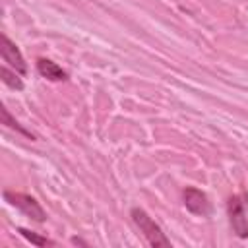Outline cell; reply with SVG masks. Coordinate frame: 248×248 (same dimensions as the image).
I'll use <instances>...</instances> for the list:
<instances>
[{
	"label": "cell",
	"instance_id": "cell-7",
	"mask_svg": "<svg viewBox=\"0 0 248 248\" xmlns=\"http://www.w3.org/2000/svg\"><path fill=\"white\" fill-rule=\"evenodd\" d=\"M0 116H2V124H4V126H8V128L16 130L17 134L25 136L27 140H35V134H33V132H29L27 128H23V126H21V124H19V122L10 114V110H8L6 107H2V108H0Z\"/></svg>",
	"mask_w": 248,
	"mask_h": 248
},
{
	"label": "cell",
	"instance_id": "cell-5",
	"mask_svg": "<svg viewBox=\"0 0 248 248\" xmlns=\"http://www.w3.org/2000/svg\"><path fill=\"white\" fill-rule=\"evenodd\" d=\"M0 52H2L4 62H8L10 66H14V70H16L17 74L23 76V74L27 72V62H25L21 50L17 48L16 43L10 41V37H8L6 33H2V37H0Z\"/></svg>",
	"mask_w": 248,
	"mask_h": 248
},
{
	"label": "cell",
	"instance_id": "cell-1",
	"mask_svg": "<svg viewBox=\"0 0 248 248\" xmlns=\"http://www.w3.org/2000/svg\"><path fill=\"white\" fill-rule=\"evenodd\" d=\"M130 215H132L134 223L138 225L140 232H141V234L145 236V240L149 242V246H153V248H170V240L165 236L163 229H161L141 207H132Z\"/></svg>",
	"mask_w": 248,
	"mask_h": 248
},
{
	"label": "cell",
	"instance_id": "cell-9",
	"mask_svg": "<svg viewBox=\"0 0 248 248\" xmlns=\"http://www.w3.org/2000/svg\"><path fill=\"white\" fill-rule=\"evenodd\" d=\"M17 232H19L25 240H29L31 244H35V246H56V242H54V240H48V238H45V236H41V234H37V232L29 231V229L17 227Z\"/></svg>",
	"mask_w": 248,
	"mask_h": 248
},
{
	"label": "cell",
	"instance_id": "cell-3",
	"mask_svg": "<svg viewBox=\"0 0 248 248\" xmlns=\"http://www.w3.org/2000/svg\"><path fill=\"white\" fill-rule=\"evenodd\" d=\"M2 196H4V200H6L10 205H14L16 209H19L25 217H29V219H33V221H37V223H43V221L46 219L45 209L41 207V203H39L33 196L23 194V192H12V190H4Z\"/></svg>",
	"mask_w": 248,
	"mask_h": 248
},
{
	"label": "cell",
	"instance_id": "cell-8",
	"mask_svg": "<svg viewBox=\"0 0 248 248\" xmlns=\"http://www.w3.org/2000/svg\"><path fill=\"white\" fill-rule=\"evenodd\" d=\"M19 76H21V74L12 72V70H8L6 66H0V78H2V81H4L8 87L16 89V91H21V89H23V81H21Z\"/></svg>",
	"mask_w": 248,
	"mask_h": 248
},
{
	"label": "cell",
	"instance_id": "cell-4",
	"mask_svg": "<svg viewBox=\"0 0 248 248\" xmlns=\"http://www.w3.org/2000/svg\"><path fill=\"white\" fill-rule=\"evenodd\" d=\"M182 200H184V207L200 217H209L211 215V202L207 200L205 192L194 188V186H186L182 192Z\"/></svg>",
	"mask_w": 248,
	"mask_h": 248
},
{
	"label": "cell",
	"instance_id": "cell-2",
	"mask_svg": "<svg viewBox=\"0 0 248 248\" xmlns=\"http://www.w3.org/2000/svg\"><path fill=\"white\" fill-rule=\"evenodd\" d=\"M246 207H248V194H236L231 196L227 202V211H229V221L238 238L248 236V219H246Z\"/></svg>",
	"mask_w": 248,
	"mask_h": 248
},
{
	"label": "cell",
	"instance_id": "cell-10",
	"mask_svg": "<svg viewBox=\"0 0 248 248\" xmlns=\"http://www.w3.org/2000/svg\"><path fill=\"white\" fill-rule=\"evenodd\" d=\"M72 244H76V246H89L85 240H81V238H78V236H72Z\"/></svg>",
	"mask_w": 248,
	"mask_h": 248
},
{
	"label": "cell",
	"instance_id": "cell-6",
	"mask_svg": "<svg viewBox=\"0 0 248 248\" xmlns=\"http://www.w3.org/2000/svg\"><path fill=\"white\" fill-rule=\"evenodd\" d=\"M37 72L50 81H66L68 79V72L62 70L56 62H52L48 58H37Z\"/></svg>",
	"mask_w": 248,
	"mask_h": 248
}]
</instances>
